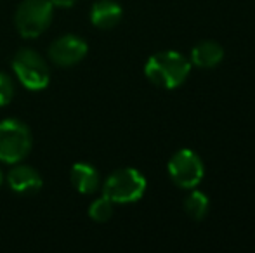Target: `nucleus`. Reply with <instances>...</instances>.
Returning <instances> with one entry per match:
<instances>
[{
	"mask_svg": "<svg viewBox=\"0 0 255 253\" xmlns=\"http://www.w3.org/2000/svg\"><path fill=\"white\" fill-rule=\"evenodd\" d=\"M191 73V63L184 54L161 51L153 54L144 64V75L153 85L165 90H174L184 85Z\"/></svg>",
	"mask_w": 255,
	"mask_h": 253,
	"instance_id": "f257e3e1",
	"label": "nucleus"
},
{
	"mask_svg": "<svg viewBox=\"0 0 255 253\" xmlns=\"http://www.w3.org/2000/svg\"><path fill=\"white\" fill-rule=\"evenodd\" d=\"M146 179L135 169H120L113 172L103 184V196L118 205L135 203L144 196Z\"/></svg>",
	"mask_w": 255,
	"mask_h": 253,
	"instance_id": "f03ea898",
	"label": "nucleus"
},
{
	"mask_svg": "<svg viewBox=\"0 0 255 253\" xmlns=\"http://www.w3.org/2000/svg\"><path fill=\"white\" fill-rule=\"evenodd\" d=\"M31 151V132L26 123L16 118L0 122V162L17 163Z\"/></svg>",
	"mask_w": 255,
	"mask_h": 253,
	"instance_id": "7ed1b4c3",
	"label": "nucleus"
},
{
	"mask_svg": "<svg viewBox=\"0 0 255 253\" xmlns=\"http://www.w3.org/2000/svg\"><path fill=\"white\" fill-rule=\"evenodd\" d=\"M12 70L19 84L28 90H42L51 82V70L33 49H19L12 58Z\"/></svg>",
	"mask_w": 255,
	"mask_h": 253,
	"instance_id": "20e7f679",
	"label": "nucleus"
},
{
	"mask_svg": "<svg viewBox=\"0 0 255 253\" xmlns=\"http://www.w3.org/2000/svg\"><path fill=\"white\" fill-rule=\"evenodd\" d=\"M54 5L49 0H23L16 9L14 23L23 38H37L51 26Z\"/></svg>",
	"mask_w": 255,
	"mask_h": 253,
	"instance_id": "39448f33",
	"label": "nucleus"
},
{
	"mask_svg": "<svg viewBox=\"0 0 255 253\" xmlns=\"http://www.w3.org/2000/svg\"><path fill=\"white\" fill-rule=\"evenodd\" d=\"M168 177L181 189H195L205 177V165L193 149H179L167 163Z\"/></svg>",
	"mask_w": 255,
	"mask_h": 253,
	"instance_id": "423d86ee",
	"label": "nucleus"
},
{
	"mask_svg": "<svg viewBox=\"0 0 255 253\" xmlns=\"http://www.w3.org/2000/svg\"><path fill=\"white\" fill-rule=\"evenodd\" d=\"M87 56V42L77 35H63L49 47V59L57 66H75Z\"/></svg>",
	"mask_w": 255,
	"mask_h": 253,
	"instance_id": "0eeeda50",
	"label": "nucleus"
},
{
	"mask_svg": "<svg viewBox=\"0 0 255 253\" xmlns=\"http://www.w3.org/2000/svg\"><path fill=\"white\" fill-rule=\"evenodd\" d=\"M7 184L16 194L31 196L42 189L44 180L35 169L28 165H17L7 173Z\"/></svg>",
	"mask_w": 255,
	"mask_h": 253,
	"instance_id": "6e6552de",
	"label": "nucleus"
},
{
	"mask_svg": "<svg viewBox=\"0 0 255 253\" xmlns=\"http://www.w3.org/2000/svg\"><path fill=\"white\" fill-rule=\"evenodd\" d=\"M224 59V49L215 40H202L193 47L189 63L195 64L196 68L203 70H212L219 66Z\"/></svg>",
	"mask_w": 255,
	"mask_h": 253,
	"instance_id": "1a4fd4ad",
	"label": "nucleus"
},
{
	"mask_svg": "<svg viewBox=\"0 0 255 253\" xmlns=\"http://www.w3.org/2000/svg\"><path fill=\"white\" fill-rule=\"evenodd\" d=\"M124 10L115 0H98L91 9V23L99 30L115 28L122 21Z\"/></svg>",
	"mask_w": 255,
	"mask_h": 253,
	"instance_id": "9d476101",
	"label": "nucleus"
},
{
	"mask_svg": "<svg viewBox=\"0 0 255 253\" xmlns=\"http://www.w3.org/2000/svg\"><path fill=\"white\" fill-rule=\"evenodd\" d=\"M70 179L73 187L82 194H92L101 186V177L98 170L89 163H75L71 167Z\"/></svg>",
	"mask_w": 255,
	"mask_h": 253,
	"instance_id": "9b49d317",
	"label": "nucleus"
},
{
	"mask_svg": "<svg viewBox=\"0 0 255 253\" xmlns=\"http://www.w3.org/2000/svg\"><path fill=\"white\" fill-rule=\"evenodd\" d=\"M182 206H184L186 215H188L189 219L198 222V220H203L205 217H207L208 208H210V201H208V196L205 194V192L198 191V189H193L184 198Z\"/></svg>",
	"mask_w": 255,
	"mask_h": 253,
	"instance_id": "f8f14e48",
	"label": "nucleus"
},
{
	"mask_svg": "<svg viewBox=\"0 0 255 253\" xmlns=\"http://www.w3.org/2000/svg\"><path fill=\"white\" fill-rule=\"evenodd\" d=\"M113 205L115 203L111 199H108L106 196L94 199L89 206V217L96 222H108L113 217Z\"/></svg>",
	"mask_w": 255,
	"mask_h": 253,
	"instance_id": "ddd939ff",
	"label": "nucleus"
},
{
	"mask_svg": "<svg viewBox=\"0 0 255 253\" xmlns=\"http://www.w3.org/2000/svg\"><path fill=\"white\" fill-rule=\"evenodd\" d=\"M16 94V87H14V80L9 73L0 71V106H7L14 99Z\"/></svg>",
	"mask_w": 255,
	"mask_h": 253,
	"instance_id": "4468645a",
	"label": "nucleus"
},
{
	"mask_svg": "<svg viewBox=\"0 0 255 253\" xmlns=\"http://www.w3.org/2000/svg\"><path fill=\"white\" fill-rule=\"evenodd\" d=\"M49 2L57 9H70V7H73L77 3V0H49Z\"/></svg>",
	"mask_w": 255,
	"mask_h": 253,
	"instance_id": "2eb2a0df",
	"label": "nucleus"
},
{
	"mask_svg": "<svg viewBox=\"0 0 255 253\" xmlns=\"http://www.w3.org/2000/svg\"><path fill=\"white\" fill-rule=\"evenodd\" d=\"M2 182H3V173H2V170H0V186H2Z\"/></svg>",
	"mask_w": 255,
	"mask_h": 253,
	"instance_id": "dca6fc26",
	"label": "nucleus"
}]
</instances>
